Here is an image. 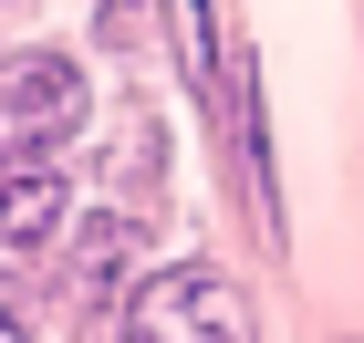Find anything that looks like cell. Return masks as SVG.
Returning a JSON list of instances; mask_svg holds the SVG:
<instances>
[{
	"mask_svg": "<svg viewBox=\"0 0 364 343\" xmlns=\"http://www.w3.org/2000/svg\"><path fill=\"white\" fill-rule=\"evenodd\" d=\"M0 343H21V322H11V312H0Z\"/></svg>",
	"mask_w": 364,
	"mask_h": 343,
	"instance_id": "4",
	"label": "cell"
},
{
	"mask_svg": "<svg viewBox=\"0 0 364 343\" xmlns=\"http://www.w3.org/2000/svg\"><path fill=\"white\" fill-rule=\"evenodd\" d=\"M125 343H260V312H250V291L219 281V271H167V281L136 291Z\"/></svg>",
	"mask_w": 364,
	"mask_h": 343,
	"instance_id": "1",
	"label": "cell"
},
{
	"mask_svg": "<svg viewBox=\"0 0 364 343\" xmlns=\"http://www.w3.org/2000/svg\"><path fill=\"white\" fill-rule=\"evenodd\" d=\"M63 219V177L42 167V146H0V239H42Z\"/></svg>",
	"mask_w": 364,
	"mask_h": 343,
	"instance_id": "3",
	"label": "cell"
},
{
	"mask_svg": "<svg viewBox=\"0 0 364 343\" xmlns=\"http://www.w3.org/2000/svg\"><path fill=\"white\" fill-rule=\"evenodd\" d=\"M84 125V73L63 53H11L0 62V146H63Z\"/></svg>",
	"mask_w": 364,
	"mask_h": 343,
	"instance_id": "2",
	"label": "cell"
}]
</instances>
